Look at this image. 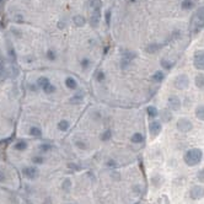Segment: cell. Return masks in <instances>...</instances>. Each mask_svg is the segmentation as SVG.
I'll list each match as a JSON object with an SVG mask.
<instances>
[{"label":"cell","mask_w":204,"mask_h":204,"mask_svg":"<svg viewBox=\"0 0 204 204\" xmlns=\"http://www.w3.org/2000/svg\"><path fill=\"white\" fill-rule=\"evenodd\" d=\"M91 7H92V13L90 16V25L94 28H97L101 21V1L100 0H92Z\"/></svg>","instance_id":"obj_2"},{"label":"cell","mask_w":204,"mask_h":204,"mask_svg":"<svg viewBox=\"0 0 204 204\" xmlns=\"http://www.w3.org/2000/svg\"><path fill=\"white\" fill-rule=\"evenodd\" d=\"M6 46H7V54H9L10 60H11L13 63H16V50H15V48L13 47V44H11L10 41H7Z\"/></svg>","instance_id":"obj_14"},{"label":"cell","mask_w":204,"mask_h":204,"mask_svg":"<svg viewBox=\"0 0 204 204\" xmlns=\"http://www.w3.org/2000/svg\"><path fill=\"white\" fill-rule=\"evenodd\" d=\"M69 128H70V123H69V120H67V119H62L58 123V129L62 130V132H67Z\"/></svg>","instance_id":"obj_25"},{"label":"cell","mask_w":204,"mask_h":204,"mask_svg":"<svg viewBox=\"0 0 204 204\" xmlns=\"http://www.w3.org/2000/svg\"><path fill=\"white\" fill-rule=\"evenodd\" d=\"M203 26H204V6H200L197 9V11L194 13V15L192 17L191 27H192L193 31L197 32Z\"/></svg>","instance_id":"obj_3"},{"label":"cell","mask_w":204,"mask_h":204,"mask_svg":"<svg viewBox=\"0 0 204 204\" xmlns=\"http://www.w3.org/2000/svg\"><path fill=\"white\" fill-rule=\"evenodd\" d=\"M36 84L38 85V87L44 89L47 85L50 84V81H49V79H48L47 76H39V78L37 79V81H36Z\"/></svg>","instance_id":"obj_19"},{"label":"cell","mask_w":204,"mask_h":204,"mask_svg":"<svg viewBox=\"0 0 204 204\" xmlns=\"http://www.w3.org/2000/svg\"><path fill=\"white\" fill-rule=\"evenodd\" d=\"M5 180H6V177H5V175H4V172L0 171V182H4Z\"/></svg>","instance_id":"obj_43"},{"label":"cell","mask_w":204,"mask_h":204,"mask_svg":"<svg viewBox=\"0 0 204 204\" xmlns=\"http://www.w3.org/2000/svg\"><path fill=\"white\" fill-rule=\"evenodd\" d=\"M68 166H69L70 169H74V170H76V171H79V167H78V166H76L75 164H69Z\"/></svg>","instance_id":"obj_44"},{"label":"cell","mask_w":204,"mask_h":204,"mask_svg":"<svg viewBox=\"0 0 204 204\" xmlns=\"http://www.w3.org/2000/svg\"><path fill=\"white\" fill-rule=\"evenodd\" d=\"M193 6H194L193 0H182V3H181V7L183 10H191Z\"/></svg>","instance_id":"obj_27"},{"label":"cell","mask_w":204,"mask_h":204,"mask_svg":"<svg viewBox=\"0 0 204 204\" xmlns=\"http://www.w3.org/2000/svg\"><path fill=\"white\" fill-rule=\"evenodd\" d=\"M194 113H196V117H197L199 120H203V122H204V105L197 106V108H196V111H194Z\"/></svg>","instance_id":"obj_22"},{"label":"cell","mask_w":204,"mask_h":204,"mask_svg":"<svg viewBox=\"0 0 204 204\" xmlns=\"http://www.w3.org/2000/svg\"><path fill=\"white\" fill-rule=\"evenodd\" d=\"M176 127H177V129L181 132V133H188V132H191L192 128H193V123L188 118L183 117V118H180L177 120Z\"/></svg>","instance_id":"obj_7"},{"label":"cell","mask_w":204,"mask_h":204,"mask_svg":"<svg viewBox=\"0 0 204 204\" xmlns=\"http://www.w3.org/2000/svg\"><path fill=\"white\" fill-rule=\"evenodd\" d=\"M194 84H196V86L198 89L204 90V74L203 73L196 75V78H194Z\"/></svg>","instance_id":"obj_18"},{"label":"cell","mask_w":204,"mask_h":204,"mask_svg":"<svg viewBox=\"0 0 204 204\" xmlns=\"http://www.w3.org/2000/svg\"><path fill=\"white\" fill-rule=\"evenodd\" d=\"M14 148L16 149V150H18V151H24L26 148H27V143L25 141V140H21V141H17L16 144L14 145Z\"/></svg>","instance_id":"obj_30"},{"label":"cell","mask_w":204,"mask_h":204,"mask_svg":"<svg viewBox=\"0 0 204 204\" xmlns=\"http://www.w3.org/2000/svg\"><path fill=\"white\" fill-rule=\"evenodd\" d=\"M44 92L47 94V95H50V94H54L55 91H57V87L53 85V84H49V85H47L44 89H42Z\"/></svg>","instance_id":"obj_32"},{"label":"cell","mask_w":204,"mask_h":204,"mask_svg":"<svg viewBox=\"0 0 204 204\" xmlns=\"http://www.w3.org/2000/svg\"><path fill=\"white\" fill-rule=\"evenodd\" d=\"M22 175L28 180H33L38 176V170L33 166H27L22 169Z\"/></svg>","instance_id":"obj_11"},{"label":"cell","mask_w":204,"mask_h":204,"mask_svg":"<svg viewBox=\"0 0 204 204\" xmlns=\"http://www.w3.org/2000/svg\"><path fill=\"white\" fill-rule=\"evenodd\" d=\"M173 86L177 90H186L189 86V78L186 74H180L173 79Z\"/></svg>","instance_id":"obj_4"},{"label":"cell","mask_w":204,"mask_h":204,"mask_svg":"<svg viewBox=\"0 0 204 204\" xmlns=\"http://www.w3.org/2000/svg\"><path fill=\"white\" fill-rule=\"evenodd\" d=\"M95 79L96 81H98V83H103L105 79H106V74L103 70H97L96 74H95Z\"/></svg>","instance_id":"obj_28"},{"label":"cell","mask_w":204,"mask_h":204,"mask_svg":"<svg viewBox=\"0 0 204 204\" xmlns=\"http://www.w3.org/2000/svg\"><path fill=\"white\" fill-rule=\"evenodd\" d=\"M134 58H137V53L135 52H130V50H126V52L122 54V59H120V69H127L132 60H133Z\"/></svg>","instance_id":"obj_5"},{"label":"cell","mask_w":204,"mask_h":204,"mask_svg":"<svg viewBox=\"0 0 204 204\" xmlns=\"http://www.w3.org/2000/svg\"><path fill=\"white\" fill-rule=\"evenodd\" d=\"M107 166H109V167H117L118 165L115 162V160H108V162H107Z\"/></svg>","instance_id":"obj_41"},{"label":"cell","mask_w":204,"mask_h":204,"mask_svg":"<svg viewBox=\"0 0 204 204\" xmlns=\"http://www.w3.org/2000/svg\"><path fill=\"white\" fill-rule=\"evenodd\" d=\"M75 145H76L79 149H83V150L87 149V144H86L85 141H83V140H76V141H75Z\"/></svg>","instance_id":"obj_36"},{"label":"cell","mask_w":204,"mask_h":204,"mask_svg":"<svg viewBox=\"0 0 204 204\" xmlns=\"http://www.w3.org/2000/svg\"><path fill=\"white\" fill-rule=\"evenodd\" d=\"M46 55H47V59H48V60H50V62H53V60H55V59H57V53H55V50H53V49L47 50Z\"/></svg>","instance_id":"obj_33"},{"label":"cell","mask_w":204,"mask_h":204,"mask_svg":"<svg viewBox=\"0 0 204 204\" xmlns=\"http://www.w3.org/2000/svg\"><path fill=\"white\" fill-rule=\"evenodd\" d=\"M69 101H70V103H73V105H80V103H83V101H84V95L81 92H76L75 95L70 97Z\"/></svg>","instance_id":"obj_15"},{"label":"cell","mask_w":204,"mask_h":204,"mask_svg":"<svg viewBox=\"0 0 204 204\" xmlns=\"http://www.w3.org/2000/svg\"><path fill=\"white\" fill-rule=\"evenodd\" d=\"M197 178L200 182H204V169H200L197 171Z\"/></svg>","instance_id":"obj_38"},{"label":"cell","mask_w":204,"mask_h":204,"mask_svg":"<svg viewBox=\"0 0 204 204\" xmlns=\"http://www.w3.org/2000/svg\"><path fill=\"white\" fill-rule=\"evenodd\" d=\"M111 16H112V11H111V9L106 10V13H105V21H106V25H107V26H109V25H111Z\"/></svg>","instance_id":"obj_35"},{"label":"cell","mask_w":204,"mask_h":204,"mask_svg":"<svg viewBox=\"0 0 204 204\" xmlns=\"http://www.w3.org/2000/svg\"><path fill=\"white\" fill-rule=\"evenodd\" d=\"M15 20H16V21H24V18H22L21 16H18V15L15 17Z\"/></svg>","instance_id":"obj_45"},{"label":"cell","mask_w":204,"mask_h":204,"mask_svg":"<svg viewBox=\"0 0 204 204\" xmlns=\"http://www.w3.org/2000/svg\"><path fill=\"white\" fill-rule=\"evenodd\" d=\"M91 60L89 59V58H83L80 60V67H81V69L83 70H89L90 69V67H91Z\"/></svg>","instance_id":"obj_26"},{"label":"cell","mask_w":204,"mask_h":204,"mask_svg":"<svg viewBox=\"0 0 204 204\" xmlns=\"http://www.w3.org/2000/svg\"><path fill=\"white\" fill-rule=\"evenodd\" d=\"M146 113H148V116L150 118H155V117L159 116V111H157V108L155 106H148L146 107Z\"/></svg>","instance_id":"obj_21"},{"label":"cell","mask_w":204,"mask_h":204,"mask_svg":"<svg viewBox=\"0 0 204 204\" xmlns=\"http://www.w3.org/2000/svg\"><path fill=\"white\" fill-rule=\"evenodd\" d=\"M30 134L32 137H41L42 135V130H41V128H38V127H31L30 128Z\"/></svg>","instance_id":"obj_31"},{"label":"cell","mask_w":204,"mask_h":204,"mask_svg":"<svg viewBox=\"0 0 204 204\" xmlns=\"http://www.w3.org/2000/svg\"><path fill=\"white\" fill-rule=\"evenodd\" d=\"M162 129V126L160 123V120H151L149 123V132L151 137H157L160 134V132Z\"/></svg>","instance_id":"obj_10"},{"label":"cell","mask_w":204,"mask_h":204,"mask_svg":"<svg viewBox=\"0 0 204 204\" xmlns=\"http://www.w3.org/2000/svg\"><path fill=\"white\" fill-rule=\"evenodd\" d=\"M202 157H203V151L198 148H192L185 154L183 160H185L186 165L193 167V166H197L198 164H200Z\"/></svg>","instance_id":"obj_1"},{"label":"cell","mask_w":204,"mask_h":204,"mask_svg":"<svg viewBox=\"0 0 204 204\" xmlns=\"http://www.w3.org/2000/svg\"><path fill=\"white\" fill-rule=\"evenodd\" d=\"M164 79H165V73L162 70H157V71H155V73L151 75V80L154 81V83H156V84L162 83Z\"/></svg>","instance_id":"obj_12"},{"label":"cell","mask_w":204,"mask_h":204,"mask_svg":"<svg viewBox=\"0 0 204 204\" xmlns=\"http://www.w3.org/2000/svg\"><path fill=\"white\" fill-rule=\"evenodd\" d=\"M161 48H162V46L159 44V43H150V44H148L145 47V52L149 53V54H154V53L159 52Z\"/></svg>","instance_id":"obj_13"},{"label":"cell","mask_w":204,"mask_h":204,"mask_svg":"<svg viewBox=\"0 0 204 204\" xmlns=\"http://www.w3.org/2000/svg\"><path fill=\"white\" fill-rule=\"evenodd\" d=\"M160 64H161V67L164 68L165 70H171L173 68V65H175V63L171 62V60H169V59H166V58H162L160 60Z\"/></svg>","instance_id":"obj_20"},{"label":"cell","mask_w":204,"mask_h":204,"mask_svg":"<svg viewBox=\"0 0 204 204\" xmlns=\"http://www.w3.org/2000/svg\"><path fill=\"white\" fill-rule=\"evenodd\" d=\"M65 86L70 90H76L78 89V81L73 76H68L65 79Z\"/></svg>","instance_id":"obj_16"},{"label":"cell","mask_w":204,"mask_h":204,"mask_svg":"<svg viewBox=\"0 0 204 204\" xmlns=\"http://www.w3.org/2000/svg\"><path fill=\"white\" fill-rule=\"evenodd\" d=\"M129 1H130V3H137L138 0H129Z\"/></svg>","instance_id":"obj_46"},{"label":"cell","mask_w":204,"mask_h":204,"mask_svg":"<svg viewBox=\"0 0 204 204\" xmlns=\"http://www.w3.org/2000/svg\"><path fill=\"white\" fill-rule=\"evenodd\" d=\"M160 116H161V119H162V122H170L171 119H172V113L169 111V109H164V111H161V113H159Z\"/></svg>","instance_id":"obj_23"},{"label":"cell","mask_w":204,"mask_h":204,"mask_svg":"<svg viewBox=\"0 0 204 204\" xmlns=\"http://www.w3.org/2000/svg\"><path fill=\"white\" fill-rule=\"evenodd\" d=\"M169 108L171 109V111H173V112H176V111H178L180 108H181V106H182V102H181V100H180V97L178 96H176V95H171L170 97H169Z\"/></svg>","instance_id":"obj_9"},{"label":"cell","mask_w":204,"mask_h":204,"mask_svg":"<svg viewBox=\"0 0 204 204\" xmlns=\"http://www.w3.org/2000/svg\"><path fill=\"white\" fill-rule=\"evenodd\" d=\"M1 1H3V0H0V3H1Z\"/></svg>","instance_id":"obj_47"},{"label":"cell","mask_w":204,"mask_h":204,"mask_svg":"<svg viewBox=\"0 0 204 204\" xmlns=\"http://www.w3.org/2000/svg\"><path fill=\"white\" fill-rule=\"evenodd\" d=\"M58 28H59V30L65 28V21H59V22H58Z\"/></svg>","instance_id":"obj_42"},{"label":"cell","mask_w":204,"mask_h":204,"mask_svg":"<svg viewBox=\"0 0 204 204\" xmlns=\"http://www.w3.org/2000/svg\"><path fill=\"white\" fill-rule=\"evenodd\" d=\"M130 140H132V143H134V144H140V143L144 141V135L141 133H134L132 135Z\"/></svg>","instance_id":"obj_24"},{"label":"cell","mask_w":204,"mask_h":204,"mask_svg":"<svg viewBox=\"0 0 204 204\" xmlns=\"http://www.w3.org/2000/svg\"><path fill=\"white\" fill-rule=\"evenodd\" d=\"M189 197L193 200H198L204 197V187L202 186H193L189 189Z\"/></svg>","instance_id":"obj_8"},{"label":"cell","mask_w":204,"mask_h":204,"mask_svg":"<svg viewBox=\"0 0 204 204\" xmlns=\"http://www.w3.org/2000/svg\"><path fill=\"white\" fill-rule=\"evenodd\" d=\"M73 21H74L75 26H78V27H84L86 25V18L83 15H75L73 17Z\"/></svg>","instance_id":"obj_17"},{"label":"cell","mask_w":204,"mask_h":204,"mask_svg":"<svg viewBox=\"0 0 204 204\" xmlns=\"http://www.w3.org/2000/svg\"><path fill=\"white\" fill-rule=\"evenodd\" d=\"M38 149L41 150V151H49L50 149H52V146H50L49 144H46V143H43V144H39L38 145Z\"/></svg>","instance_id":"obj_37"},{"label":"cell","mask_w":204,"mask_h":204,"mask_svg":"<svg viewBox=\"0 0 204 204\" xmlns=\"http://www.w3.org/2000/svg\"><path fill=\"white\" fill-rule=\"evenodd\" d=\"M11 76H13L14 79H16V78L18 76V69H17L16 67H13V68H11Z\"/></svg>","instance_id":"obj_40"},{"label":"cell","mask_w":204,"mask_h":204,"mask_svg":"<svg viewBox=\"0 0 204 204\" xmlns=\"http://www.w3.org/2000/svg\"><path fill=\"white\" fill-rule=\"evenodd\" d=\"M111 138H112V130H109V129H107V130H105V132H102V134L100 135V139H101L102 141H108Z\"/></svg>","instance_id":"obj_29"},{"label":"cell","mask_w":204,"mask_h":204,"mask_svg":"<svg viewBox=\"0 0 204 204\" xmlns=\"http://www.w3.org/2000/svg\"><path fill=\"white\" fill-rule=\"evenodd\" d=\"M62 188H63V191H65V192H69V191H70V188H71V181H70L69 178H65V180L63 181V183H62Z\"/></svg>","instance_id":"obj_34"},{"label":"cell","mask_w":204,"mask_h":204,"mask_svg":"<svg viewBox=\"0 0 204 204\" xmlns=\"http://www.w3.org/2000/svg\"><path fill=\"white\" fill-rule=\"evenodd\" d=\"M32 161L35 162V164H43L44 162V159L42 156H33L32 157Z\"/></svg>","instance_id":"obj_39"},{"label":"cell","mask_w":204,"mask_h":204,"mask_svg":"<svg viewBox=\"0 0 204 204\" xmlns=\"http://www.w3.org/2000/svg\"><path fill=\"white\" fill-rule=\"evenodd\" d=\"M193 65L197 70L204 71V49L197 50L193 57Z\"/></svg>","instance_id":"obj_6"}]
</instances>
